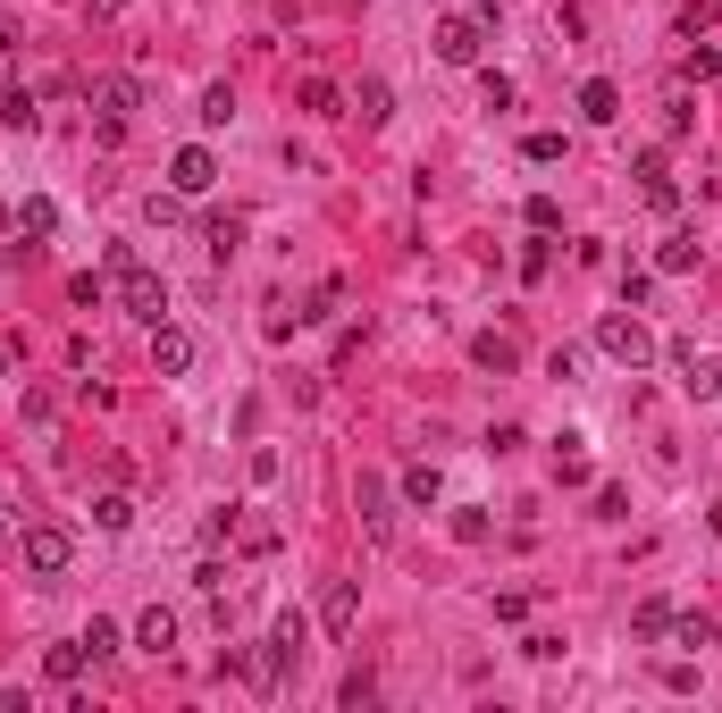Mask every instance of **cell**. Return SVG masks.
I'll list each match as a JSON object with an SVG mask.
<instances>
[{"label": "cell", "instance_id": "obj_36", "mask_svg": "<svg viewBox=\"0 0 722 713\" xmlns=\"http://www.w3.org/2000/svg\"><path fill=\"white\" fill-rule=\"evenodd\" d=\"M714 18H722V0H689V18H681V26L698 34V26H714Z\"/></svg>", "mask_w": 722, "mask_h": 713}, {"label": "cell", "instance_id": "obj_34", "mask_svg": "<svg viewBox=\"0 0 722 713\" xmlns=\"http://www.w3.org/2000/svg\"><path fill=\"white\" fill-rule=\"evenodd\" d=\"M521 655H530V663H554V655H563V639H554V630H538V639H521Z\"/></svg>", "mask_w": 722, "mask_h": 713}, {"label": "cell", "instance_id": "obj_30", "mask_svg": "<svg viewBox=\"0 0 722 713\" xmlns=\"http://www.w3.org/2000/svg\"><path fill=\"white\" fill-rule=\"evenodd\" d=\"M235 244H244V219H210V252H219V261H228Z\"/></svg>", "mask_w": 722, "mask_h": 713}, {"label": "cell", "instance_id": "obj_14", "mask_svg": "<svg viewBox=\"0 0 722 713\" xmlns=\"http://www.w3.org/2000/svg\"><path fill=\"white\" fill-rule=\"evenodd\" d=\"M471 361H479V370H495V378H504V370H521V344H513V337H495V328H488V337H471Z\"/></svg>", "mask_w": 722, "mask_h": 713}, {"label": "cell", "instance_id": "obj_35", "mask_svg": "<svg viewBox=\"0 0 722 713\" xmlns=\"http://www.w3.org/2000/svg\"><path fill=\"white\" fill-rule=\"evenodd\" d=\"M177 202H185L177 185H169V193H152V202H143V210H152V227H177Z\"/></svg>", "mask_w": 722, "mask_h": 713}, {"label": "cell", "instance_id": "obj_12", "mask_svg": "<svg viewBox=\"0 0 722 713\" xmlns=\"http://www.w3.org/2000/svg\"><path fill=\"white\" fill-rule=\"evenodd\" d=\"M134 646H143V655H169V646H177V613H169V604H152V613L134 621Z\"/></svg>", "mask_w": 722, "mask_h": 713}, {"label": "cell", "instance_id": "obj_31", "mask_svg": "<svg viewBox=\"0 0 722 713\" xmlns=\"http://www.w3.org/2000/svg\"><path fill=\"white\" fill-rule=\"evenodd\" d=\"M193 588L202 596H228V563H193Z\"/></svg>", "mask_w": 722, "mask_h": 713}, {"label": "cell", "instance_id": "obj_25", "mask_svg": "<svg viewBox=\"0 0 722 713\" xmlns=\"http://www.w3.org/2000/svg\"><path fill=\"white\" fill-rule=\"evenodd\" d=\"M698 127V110H689V84H672V101H664V134H689Z\"/></svg>", "mask_w": 722, "mask_h": 713}, {"label": "cell", "instance_id": "obj_27", "mask_svg": "<svg viewBox=\"0 0 722 713\" xmlns=\"http://www.w3.org/2000/svg\"><path fill=\"white\" fill-rule=\"evenodd\" d=\"M228 118H235V93H228V84H210V93H202V127H228Z\"/></svg>", "mask_w": 722, "mask_h": 713}, {"label": "cell", "instance_id": "obj_4", "mask_svg": "<svg viewBox=\"0 0 722 713\" xmlns=\"http://www.w3.org/2000/svg\"><path fill=\"white\" fill-rule=\"evenodd\" d=\"M479 42H488V18H479V9H471V18H438V59H445V68H471Z\"/></svg>", "mask_w": 722, "mask_h": 713}, {"label": "cell", "instance_id": "obj_38", "mask_svg": "<svg viewBox=\"0 0 722 713\" xmlns=\"http://www.w3.org/2000/svg\"><path fill=\"white\" fill-rule=\"evenodd\" d=\"M118 9H127V0H93V18H118Z\"/></svg>", "mask_w": 722, "mask_h": 713}, {"label": "cell", "instance_id": "obj_3", "mask_svg": "<svg viewBox=\"0 0 722 713\" xmlns=\"http://www.w3.org/2000/svg\"><path fill=\"white\" fill-rule=\"evenodd\" d=\"M18 554H26V571H34V580H59V571L77 563V538H68L59 521H34V529L18 538Z\"/></svg>", "mask_w": 722, "mask_h": 713}, {"label": "cell", "instance_id": "obj_28", "mask_svg": "<svg viewBox=\"0 0 722 713\" xmlns=\"http://www.w3.org/2000/svg\"><path fill=\"white\" fill-rule=\"evenodd\" d=\"M370 696H379V680H370V672H344V689H337V705H353V713H361V705H370Z\"/></svg>", "mask_w": 722, "mask_h": 713}, {"label": "cell", "instance_id": "obj_16", "mask_svg": "<svg viewBox=\"0 0 722 713\" xmlns=\"http://www.w3.org/2000/svg\"><path fill=\"white\" fill-rule=\"evenodd\" d=\"M84 663H93V646H84V639H59L51 655H42V672H51V680H84Z\"/></svg>", "mask_w": 722, "mask_h": 713}, {"label": "cell", "instance_id": "obj_23", "mask_svg": "<svg viewBox=\"0 0 722 713\" xmlns=\"http://www.w3.org/2000/svg\"><path fill=\"white\" fill-rule=\"evenodd\" d=\"M0 118H9L18 134H34V127H42V101H34V93H9V101H0Z\"/></svg>", "mask_w": 722, "mask_h": 713}, {"label": "cell", "instance_id": "obj_10", "mask_svg": "<svg viewBox=\"0 0 722 713\" xmlns=\"http://www.w3.org/2000/svg\"><path fill=\"white\" fill-rule=\"evenodd\" d=\"M361 529H370V545H387V538H395V504H387V488H379V479H361Z\"/></svg>", "mask_w": 722, "mask_h": 713}, {"label": "cell", "instance_id": "obj_37", "mask_svg": "<svg viewBox=\"0 0 722 713\" xmlns=\"http://www.w3.org/2000/svg\"><path fill=\"white\" fill-rule=\"evenodd\" d=\"M705 529H714V538H722V495H714V504H705Z\"/></svg>", "mask_w": 722, "mask_h": 713}, {"label": "cell", "instance_id": "obj_5", "mask_svg": "<svg viewBox=\"0 0 722 713\" xmlns=\"http://www.w3.org/2000/svg\"><path fill=\"white\" fill-rule=\"evenodd\" d=\"M630 177H639L646 210H681V185H672V160H664V151H639V160H630Z\"/></svg>", "mask_w": 722, "mask_h": 713}, {"label": "cell", "instance_id": "obj_39", "mask_svg": "<svg viewBox=\"0 0 722 713\" xmlns=\"http://www.w3.org/2000/svg\"><path fill=\"white\" fill-rule=\"evenodd\" d=\"M0 227H18V210H9V202H0Z\"/></svg>", "mask_w": 722, "mask_h": 713}, {"label": "cell", "instance_id": "obj_9", "mask_svg": "<svg viewBox=\"0 0 722 713\" xmlns=\"http://www.w3.org/2000/svg\"><path fill=\"white\" fill-rule=\"evenodd\" d=\"M353 613H361V588L353 580H337L320 596V621H328V639H353Z\"/></svg>", "mask_w": 722, "mask_h": 713}, {"label": "cell", "instance_id": "obj_32", "mask_svg": "<svg viewBox=\"0 0 722 713\" xmlns=\"http://www.w3.org/2000/svg\"><path fill=\"white\" fill-rule=\"evenodd\" d=\"M84 646H93V663L118 655V621H93V630H84Z\"/></svg>", "mask_w": 722, "mask_h": 713}, {"label": "cell", "instance_id": "obj_1", "mask_svg": "<svg viewBox=\"0 0 722 713\" xmlns=\"http://www.w3.org/2000/svg\"><path fill=\"white\" fill-rule=\"evenodd\" d=\"M110 278H118V302H127V311H134L143 328H160V320H169V278H160V269H143L127 244L110 252Z\"/></svg>", "mask_w": 722, "mask_h": 713}, {"label": "cell", "instance_id": "obj_17", "mask_svg": "<svg viewBox=\"0 0 722 713\" xmlns=\"http://www.w3.org/2000/svg\"><path fill=\"white\" fill-rule=\"evenodd\" d=\"M655 269H664V278H689V269H698V235H672V244L655 252Z\"/></svg>", "mask_w": 722, "mask_h": 713}, {"label": "cell", "instance_id": "obj_13", "mask_svg": "<svg viewBox=\"0 0 722 713\" xmlns=\"http://www.w3.org/2000/svg\"><path fill=\"white\" fill-rule=\"evenodd\" d=\"M93 101H101V118H118V127H127V110L143 101V84H134V76H101Z\"/></svg>", "mask_w": 722, "mask_h": 713}, {"label": "cell", "instance_id": "obj_19", "mask_svg": "<svg viewBox=\"0 0 722 713\" xmlns=\"http://www.w3.org/2000/svg\"><path fill=\"white\" fill-rule=\"evenodd\" d=\"M714 76H722V51H714V42H698V51L681 59V84H714Z\"/></svg>", "mask_w": 722, "mask_h": 713}, {"label": "cell", "instance_id": "obj_18", "mask_svg": "<svg viewBox=\"0 0 722 713\" xmlns=\"http://www.w3.org/2000/svg\"><path fill=\"white\" fill-rule=\"evenodd\" d=\"M672 639H681V646H722V630L705 613H672Z\"/></svg>", "mask_w": 722, "mask_h": 713}, {"label": "cell", "instance_id": "obj_6", "mask_svg": "<svg viewBox=\"0 0 722 713\" xmlns=\"http://www.w3.org/2000/svg\"><path fill=\"white\" fill-rule=\"evenodd\" d=\"M169 185L185 193V202L219 185V160H210V143H185V151H177V160H169Z\"/></svg>", "mask_w": 722, "mask_h": 713}, {"label": "cell", "instance_id": "obj_33", "mask_svg": "<svg viewBox=\"0 0 722 713\" xmlns=\"http://www.w3.org/2000/svg\"><path fill=\"white\" fill-rule=\"evenodd\" d=\"M646 294H655V278H646V269H622V302H630V311H639Z\"/></svg>", "mask_w": 722, "mask_h": 713}, {"label": "cell", "instance_id": "obj_2", "mask_svg": "<svg viewBox=\"0 0 722 713\" xmlns=\"http://www.w3.org/2000/svg\"><path fill=\"white\" fill-rule=\"evenodd\" d=\"M596 353H605V361H622V370H646V361H655V337H646V320L622 302V311H613V320L596 328Z\"/></svg>", "mask_w": 722, "mask_h": 713}, {"label": "cell", "instance_id": "obj_11", "mask_svg": "<svg viewBox=\"0 0 722 713\" xmlns=\"http://www.w3.org/2000/svg\"><path fill=\"white\" fill-rule=\"evenodd\" d=\"M630 639H639V646H664V639H672V604H664V596H639V613H630Z\"/></svg>", "mask_w": 722, "mask_h": 713}, {"label": "cell", "instance_id": "obj_7", "mask_svg": "<svg viewBox=\"0 0 722 713\" xmlns=\"http://www.w3.org/2000/svg\"><path fill=\"white\" fill-rule=\"evenodd\" d=\"M152 370H160V378H185V370H193V337H185L177 320L152 328Z\"/></svg>", "mask_w": 722, "mask_h": 713}, {"label": "cell", "instance_id": "obj_26", "mask_svg": "<svg viewBox=\"0 0 722 713\" xmlns=\"http://www.w3.org/2000/svg\"><path fill=\"white\" fill-rule=\"evenodd\" d=\"M521 160H530V169H554V160H563V134H530V143H521Z\"/></svg>", "mask_w": 722, "mask_h": 713}, {"label": "cell", "instance_id": "obj_15", "mask_svg": "<svg viewBox=\"0 0 722 713\" xmlns=\"http://www.w3.org/2000/svg\"><path fill=\"white\" fill-rule=\"evenodd\" d=\"M438 495H445L438 462H412V470H403V504H412V512H429V504H438Z\"/></svg>", "mask_w": 722, "mask_h": 713}, {"label": "cell", "instance_id": "obj_21", "mask_svg": "<svg viewBox=\"0 0 722 713\" xmlns=\"http://www.w3.org/2000/svg\"><path fill=\"white\" fill-rule=\"evenodd\" d=\"M353 118H361V127H387V84H379V76L353 93Z\"/></svg>", "mask_w": 722, "mask_h": 713}, {"label": "cell", "instance_id": "obj_20", "mask_svg": "<svg viewBox=\"0 0 722 713\" xmlns=\"http://www.w3.org/2000/svg\"><path fill=\"white\" fill-rule=\"evenodd\" d=\"M51 227H59V210L42 202V193H34V202H18V235H34V244H42V235H51Z\"/></svg>", "mask_w": 722, "mask_h": 713}, {"label": "cell", "instance_id": "obj_24", "mask_svg": "<svg viewBox=\"0 0 722 713\" xmlns=\"http://www.w3.org/2000/svg\"><path fill=\"white\" fill-rule=\"evenodd\" d=\"M554 227H563V202H554V193H530V235H554Z\"/></svg>", "mask_w": 722, "mask_h": 713}, {"label": "cell", "instance_id": "obj_8", "mask_svg": "<svg viewBox=\"0 0 722 713\" xmlns=\"http://www.w3.org/2000/svg\"><path fill=\"white\" fill-rule=\"evenodd\" d=\"M580 118H589V127H613V118H622V84H613V76H589V84H580Z\"/></svg>", "mask_w": 722, "mask_h": 713}, {"label": "cell", "instance_id": "obj_29", "mask_svg": "<svg viewBox=\"0 0 722 713\" xmlns=\"http://www.w3.org/2000/svg\"><path fill=\"white\" fill-rule=\"evenodd\" d=\"M127 521H134L127 495H101V504H93V529H127Z\"/></svg>", "mask_w": 722, "mask_h": 713}, {"label": "cell", "instance_id": "obj_22", "mask_svg": "<svg viewBox=\"0 0 722 713\" xmlns=\"http://www.w3.org/2000/svg\"><path fill=\"white\" fill-rule=\"evenodd\" d=\"M337 101H344V93L328 84V76H303V110H311V118H337Z\"/></svg>", "mask_w": 722, "mask_h": 713}]
</instances>
